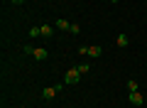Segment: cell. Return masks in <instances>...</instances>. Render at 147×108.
Returning a JSON list of instances; mask_svg holds the SVG:
<instances>
[{
  "label": "cell",
  "instance_id": "obj_1",
  "mask_svg": "<svg viewBox=\"0 0 147 108\" xmlns=\"http://www.w3.org/2000/svg\"><path fill=\"white\" fill-rule=\"evenodd\" d=\"M79 79H81V71H79L76 67L69 69V71L64 74V84H66V86H74V84H79Z\"/></svg>",
  "mask_w": 147,
  "mask_h": 108
},
{
  "label": "cell",
  "instance_id": "obj_8",
  "mask_svg": "<svg viewBox=\"0 0 147 108\" xmlns=\"http://www.w3.org/2000/svg\"><path fill=\"white\" fill-rule=\"evenodd\" d=\"M100 54H103L100 47H88V57H100Z\"/></svg>",
  "mask_w": 147,
  "mask_h": 108
},
{
  "label": "cell",
  "instance_id": "obj_6",
  "mask_svg": "<svg viewBox=\"0 0 147 108\" xmlns=\"http://www.w3.org/2000/svg\"><path fill=\"white\" fill-rule=\"evenodd\" d=\"M32 57H34L37 62H44V59L49 57V52H47V49H34V54H32Z\"/></svg>",
  "mask_w": 147,
  "mask_h": 108
},
{
  "label": "cell",
  "instance_id": "obj_4",
  "mask_svg": "<svg viewBox=\"0 0 147 108\" xmlns=\"http://www.w3.org/2000/svg\"><path fill=\"white\" fill-rule=\"evenodd\" d=\"M39 35H42L44 39H52L54 37V27L52 25H39Z\"/></svg>",
  "mask_w": 147,
  "mask_h": 108
},
{
  "label": "cell",
  "instance_id": "obj_5",
  "mask_svg": "<svg viewBox=\"0 0 147 108\" xmlns=\"http://www.w3.org/2000/svg\"><path fill=\"white\" fill-rule=\"evenodd\" d=\"M54 27H57V30H61V32H69V30H71V25H69L64 17H59V20L54 22Z\"/></svg>",
  "mask_w": 147,
  "mask_h": 108
},
{
  "label": "cell",
  "instance_id": "obj_11",
  "mask_svg": "<svg viewBox=\"0 0 147 108\" xmlns=\"http://www.w3.org/2000/svg\"><path fill=\"white\" fill-rule=\"evenodd\" d=\"M127 91H137V81H135V79L127 81Z\"/></svg>",
  "mask_w": 147,
  "mask_h": 108
},
{
  "label": "cell",
  "instance_id": "obj_7",
  "mask_svg": "<svg viewBox=\"0 0 147 108\" xmlns=\"http://www.w3.org/2000/svg\"><path fill=\"white\" fill-rule=\"evenodd\" d=\"M118 47H127V44H130V37H127V35H118Z\"/></svg>",
  "mask_w": 147,
  "mask_h": 108
},
{
  "label": "cell",
  "instance_id": "obj_3",
  "mask_svg": "<svg viewBox=\"0 0 147 108\" xmlns=\"http://www.w3.org/2000/svg\"><path fill=\"white\" fill-rule=\"evenodd\" d=\"M59 88H64V81H61V84H57V86H52V88H44V93H42V96L49 101V98H54V96L59 93Z\"/></svg>",
  "mask_w": 147,
  "mask_h": 108
},
{
  "label": "cell",
  "instance_id": "obj_12",
  "mask_svg": "<svg viewBox=\"0 0 147 108\" xmlns=\"http://www.w3.org/2000/svg\"><path fill=\"white\" fill-rule=\"evenodd\" d=\"M69 32H71V35H79V32H81V27H79V25H71V30H69Z\"/></svg>",
  "mask_w": 147,
  "mask_h": 108
},
{
  "label": "cell",
  "instance_id": "obj_9",
  "mask_svg": "<svg viewBox=\"0 0 147 108\" xmlns=\"http://www.w3.org/2000/svg\"><path fill=\"white\" fill-rule=\"evenodd\" d=\"M76 69H79L81 74H88V71H91V64H86V62H84V64H79Z\"/></svg>",
  "mask_w": 147,
  "mask_h": 108
},
{
  "label": "cell",
  "instance_id": "obj_14",
  "mask_svg": "<svg viewBox=\"0 0 147 108\" xmlns=\"http://www.w3.org/2000/svg\"><path fill=\"white\" fill-rule=\"evenodd\" d=\"M110 3H120V0H110Z\"/></svg>",
  "mask_w": 147,
  "mask_h": 108
},
{
  "label": "cell",
  "instance_id": "obj_13",
  "mask_svg": "<svg viewBox=\"0 0 147 108\" xmlns=\"http://www.w3.org/2000/svg\"><path fill=\"white\" fill-rule=\"evenodd\" d=\"M22 3H25V0H12V5H22Z\"/></svg>",
  "mask_w": 147,
  "mask_h": 108
},
{
  "label": "cell",
  "instance_id": "obj_10",
  "mask_svg": "<svg viewBox=\"0 0 147 108\" xmlns=\"http://www.w3.org/2000/svg\"><path fill=\"white\" fill-rule=\"evenodd\" d=\"M30 37H42V35H39V25L30 27Z\"/></svg>",
  "mask_w": 147,
  "mask_h": 108
},
{
  "label": "cell",
  "instance_id": "obj_2",
  "mask_svg": "<svg viewBox=\"0 0 147 108\" xmlns=\"http://www.w3.org/2000/svg\"><path fill=\"white\" fill-rule=\"evenodd\" d=\"M127 98H130L132 106H142V103H145V96H142L140 91H130V96H127Z\"/></svg>",
  "mask_w": 147,
  "mask_h": 108
}]
</instances>
